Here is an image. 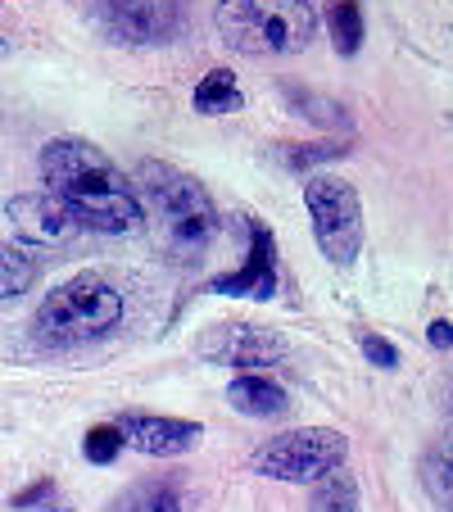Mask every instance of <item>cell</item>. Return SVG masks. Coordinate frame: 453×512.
<instances>
[{"label":"cell","instance_id":"obj_20","mask_svg":"<svg viewBox=\"0 0 453 512\" xmlns=\"http://www.w3.org/2000/svg\"><path fill=\"white\" fill-rule=\"evenodd\" d=\"M340 155H345V145H295L286 159L295 168H309V164H331V159H340Z\"/></svg>","mask_w":453,"mask_h":512},{"label":"cell","instance_id":"obj_12","mask_svg":"<svg viewBox=\"0 0 453 512\" xmlns=\"http://www.w3.org/2000/svg\"><path fill=\"white\" fill-rule=\"evenodd\" d=\"M236 413L245 417H281L286 413V390L268 377H236L232 390H227Z\"/></svg>","mask_w":453,"mask_h":512},{"label":"cell","instance_id":"obj_13","mask_svg":"<svg viewBox=\"0 0 453 512\" xmlns=\"http://www.w3.org/2000/svg\"><path fill=\"white\" fill-rule=\"evenodd\" d=\"M195 109L200 114H236L241 109V87H236L232 68H213L195 87Z\"/></svg>","mask_w":453,"mask_h":512},{"label":"cell","instance_id":"obj_8","mask_svg":"<svg viewBox=\"0 0 453 512\" xmlns=\"http://www.w3.org/2000/svg\"><path fill=\"white\" fill-rule=\"evenodd\" d=\"M245 263L213 281V295H241V300H272L277 295V245L263 218H245Z\"/></svg>","mask_w":453,"mask_h":512},{"label":"cell","instance_id":"obj_15","mask_svg":"<svg viewBox=\"0 0 453 512\" xmlns=\"http://www.w3.org/2000/svg\"><path fill=\"white\" fill-rule=\"evenodd\" d=\"M32 281H37V263H32L23 250L0 245V300H14V295H23Z\"/></svg>","mask_w":453,"mask_h":512},{"label":"cell","instance_id":"obj_17","mask_svg":"<svg viewBox=\"0 0 453 512\" xmlns=\"http://www.w3.org/2000/svg\"><path fill=\"white\" fill-rule=\"evenodd\" d=\"M82 454H87V463L109 467L118 454H123V431H118L114 422L91 426V431H87V445H82Z\"/></svg>","mask_w":453,"mask_h":512},{"label":"cell","instance_id":"obj_3","mask_svg":"<svg viewBox=\"0 0 453 512\" xmlns=\"http://www.w3.org/2000/svg\"><path fill=\"white\" fill-rule=\"evenodd\" d=\"M118 318H123V295L96 272H78L46 295V304L32 318V331L46 345H87V340L109 336Z\"/></svg>","mask_w":453,"mask_h":512},{"label":"cell","instance_id":"obj_16","mask_svg":"<svg viewBox=\"0 0 453 512\" xmlns=\"http://www.w3.org/2000/svg\"><path fill=\"white\" fill-rule=\"evenodd\" d=\"M327 23H331V37H336L340 55H354V50L363 46V10H358L354 0H336Z\"/></svg>","mask_w":453,"mask_h":512},{"label":"cell","instance_id":"obj_22","mask_svg":"<svg viewBox=\"0 0 453 512\" xmlns=\"http://www.w3.org/2000/svg\"><path fill=\"white\" fill-rule=\"evenodd\" d=\"M426 340H431V349H453V322L435 318L431 327H426Z\"/></svg>","mask_w":453,"mask_h":512},{"label":"cell","instance_id":"obj_24","mask_svg":"<svg viewBox=\"0 0 453 512\" xmlns=\"http://www.w3.org/2000/svg\"><path fill=\"white\" fill-rule=\"evenodd\" d=\"M37 512H73V508H64V503H55V494H50L46 503H37Z\"/></svg>","mask_w":453,"mask_h":512},{"label":"cell","instance_id":"obj_19","mask_svg":"<svg viewBox=\"0 0 453 512\" xmlns=\"http://www.w3.org/2000/svg\"><path fill=\"white\" fill-rule=\"evenodd\" d=\"M358 349H363V358L372 368H381V372L399 368V349L386 336H376V331H358Z\"/></svg>","mask_w":453,"mask_h":512},{"label":"cell","instance_id":"obj_7","mask_svg":"<svg viewBox=\"0 0 453 512\" xmlns=\"http://www.w3.org/2000/svg\"><path fill=\"white\" fill-rule=\"evenodd\" d=\"M91 14L123 46H159L177 32V14L168 0H91Z\"/></svg>","mask_w":453,"mask_h":512},{"label":"cell","instance_id":"obj_25","mask_svg":"<svg viewBox=\"0 0 453 512\" xmlns=\"http://www.w3.org/2000/svg\"><path fill=\"white\" fill-rule=\"evenodd\" d=\"M0 55H10V41H5V37H0Z\"/></svg>","mask_w":453,"mask_h":512},{"label":"cell","instance_id":"obj_4","mask_svg":"<svg viewBox=\"0 0 453 512\" xmlns=\"http://www.w3.org/2000/svg\"><path fill=\"white\" fill-rule=\"evenodd\" d=\"M313 10L304 0H222L218 32L241 55H295L313 41Z\"/></svg>","mask_w":453,"mask_h":512},{"label":"cell","instance_id":"obj_6","mask_svg":"<svg viewBox=\"0 0 453 512\" xmlns=\"http://www.w3.org/2000/svg\"><path fill=\"white\" fill-rule=\"evenodd\" d=\"M304 204H309L313 236H318L322 254L331 263H354L363 250V204H358L354 186L345 177L318 173L304 186Z\"/></svg>","mask_w":453,"mask_h":512},{"label":"cell","instance_id":"obj_5","mask_svg":"<svg viewBox=\"0 0 453 512\" xmlns=\"http://www.w3.org/2000/svg\"><path fill=\"white\" fill-rule=\"evenodd\" d=\"M345 454L349 445L340 431H331V426H299V431H286L277 440H268L263 449H254L250 467L259 476H272V481L313 485L322 476L340 472Z\"/></svg>","mask_w":453,"mask_h":512},{"label":"cell","instance_id":"obj_9","mask_svg":"<svg viewBox=\"0 0 453 512\" xmlns=\"http://www.w3.org/2000/svg\"><path fill=\"white\" fill-rule=\"evenodd\" d=\"M5 209H10L14 232H19L28 245H46V250H55V245H68L73 236L82 232V223L73 218V209H68L59 195H50V191L14 195Z\"/></svg>","mask_w":453,"mask_h":512},{"label":"cell","instance_id":"obj_21","mask_svg":"<svg viewBox=\"0 0 453 512\" xmlns=\"http://www.w3.org/2000/svg\"><path fill=\"white\" fill-rule=\"evenodd\" d=\"M50 494H55V481H50V476H41L37 485H28V490L14 494V508H37V503H46Z\"/></svg>","mask_w":453,"mask_h":512},{"label":"cell","instance_id":"obj_11","mask_svg":"<svg viewBox=\"0 0 453 512\" xmlns=\"http://www.w3.org/2000/svg\"><path fill=\"white\" fill-rule=\"evenodd\" d=\"M204 354L218 358V363H232V368H268L272 358L281 354V345L272 340V331H263V327L227 322V327H213L209 336H204Z\"/></svg>","mask_w":453,"mask_h":512},{"label":"cell","instance_id":"obj_2","mask_svg":"<svg viewBox=\"0 0 453 512\" xmlns=\"http://www.w3.org/2000/svg\"><path fill=\"white\" fill-rule=\"evenodd\" d=\"M136 182H141L136 204L150 223L155 245L177 263H200V254L218 236V209H213L209 191L191 173L159 164V159H145L136 168Z\"/></svg>","mask_w":453,"mask_h":512},{"label":"cell","instance_id":"obj_14","mask_svg":"<svg viewBox=\"0 0 453 512\" xmlns=\"http://www.w3.org/2000/svg\"><path fill=\"white\" fill-rule=\"evenodd\" d=\"M426 490L435 494V499L444 503V508L453 512V431L444 435L440 445L431 449V454H426Z\"/></svg>","mask_w":453,"mask_h":512},{"label":"cell","instance_id":"obj_1","mask_svg":"<svg viewBox=\"0 0 453 512\" xmlns=\"http://www.w3.org/2000/svg\"><path fill=\"white\" fill-rule=\"evenodd\" d=\"M41 177H46L50 195L73 209L82 227L91 232H132L141 223V204L127 177L100 155L91 141L78 136H59L41 150Z\"/></svg>","mask_w":453,"mask_h":512},{"label":"cell","instance_id":"obj_23","mask_svg":"<svg viewBox=\"0 0 453 512\" xmlns=\"http://www.w3.org/2000/svg\"><path fill=\"white\" fill-rule=\"evenodd\" d=\"M150 512H182V503H177L173 490H155V499H150Z\"/></svg>","mask_w":453,"mask_h":512},{"label":"cell","instance_id":"obj_10","mask_svg":"<svg viewBox=\"0 0 453 512\" xmlns=\"http://www.w3.org/2000/svg\"><path fill=\"white\" fill-rule=\"evenodd\" d=\"M114 426L123 431V445L141 449V454H150V458L191 454L204 435L200 422H186V417H155V413H123Z\"/></svg>","mask_w":453,"mask_h":512},{"label":"cell","instance_id":"obj_18","mask_svg":"<svg viewBox=\"0 0 453 512\" xmlns=\"http://www.w3.org/2000/svg\"><path fill=\"white\" fill-rule=\"evenodd\" d=\"M327 481V490L313 499V512H354V485L345 481L340 472H331V476H322Z\"/></svg>","mask_w":453,"mask_h":512}]
</instances>
